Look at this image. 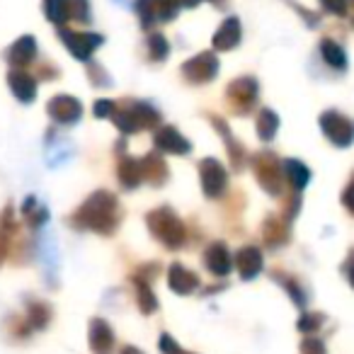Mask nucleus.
<instances>
[{
  "label": "nucleus",
  "instance_id": "obj_1",
  "mask_svg": "<svg viewBox=\"0 0 354 354\" xmlns=\"http://www.w3.org/2000/svg\"><path fill=\"white\" fill-rule=\"evenodd\" d=\"M119 221H122V212H119V202L112 192L107 189H97L93 192L78 212L71 216V223L75 228H85V231L102 233V236H112L117 231Z\"/></svg>",
  "mask_w": 354,
  "mask_h": 354
},
{
  "label": "nucleus",
  "instance_id": "obj_2",
  "mask_svg": "<svg viewBox=\"0 0 354 354\" xmlns=\"http://www.w3.org/2000/svg\"><path fill=\"white\" fill-rule=\"evenodd\" d=\"M146 223H148V228H151L153 238H158V241L165 248H170V250H177V248L185 245V241H187L185 223L177 218V214L172 212L170 207L153 209L146 216Z\"/></svg>",
  "mask_w": 354,
  "mask_h": 354
},
{
  "label": "nucleus",
  "instance_id": "obj_3",
  "mask_svg": "<svg viewBox=\"0 0 354 354\" xmlns=\"http://www.w3.org/2000/svg\"><path fill=\"white\" fill-rule=\"evenodd\" d=\"M112 119L122 133H133V131H138V129H156L158 124H160L158 109L151 107L148 102H136V100L117 104Z\"/></svg>",
  "mask_w": 354,
  "mask_h": 354
},
{
  "label": "nucleus",
  "instance_id": "obj_4",
  "mask_svg": "<svg viewBox=\"0 0 354 354\" xmlns=\"http://www.w3.org/2000/svg\"><path fill=\"white\" fill-rule=\"evenodd\" d=\"M255 180L260 187L272 197H279L281 185H284V172H281V162L277 160L274 153L265 151L255 158Z\"/></svg>",
  "mask_w": 354,
  "mask_h": 354
},
{
  "label": "nucleus",
  "instance_id": "obj_5",
  "mask_svg": "<svg viewBox=\"0 0 354 354\" xmlns=\"http://www.w3.org/2000/svg\"><path fill=\"white\" fill-rule=\"evenodd\" d=\"M180 73H183V78L192 85L212 83L218 73V59L212 54V51H204V54H197L189 61H185Z\"/></svg>",
  "mask_w": 354,
  "mask_h": 354
},
{
  "label": "nucleus",
  "instance_id": "obj_6",
  "mask_svg": "<svg viewBox=\"0 0 354 354\" xmlns=\"http://www.w3.org/2000/svg\"><path fill=\"white\" fill-rule=\"evenodd\" d=\"M59 37H61V41L68 46L71 56L78 61H90V56L95 54V49L104 41L102 35H93V32H73V30H66V27L59 30Z\"/></svg>",
  "mask_w": 354,
  "mask_h": 354
},
{
  "label": "nucleus",
  "instance_id": "obj_7",
  "mask_svg": "<svg viewBox=\"0 0 354 354\" xmlns=\"http://www.w3.org/2000/svg\"><path fill=\"white\" fill-rule=\"evenodd\" d=\"M199 180H202V189L209 199H216L226 192L228 185V172L216 158H204L199 162Z\"/></svg>",
  "mask_w": 354,
  "mask_h": 354
},
{
  "label": "nucleus",
  "instance_id": "obj_8",
  "mask_svg": "<svg viewBox=\"0 0 354 354\" xmlns=\"http://www.w3.org/2000/svg\"><path fill=\"white\" fill-rule=\"evenodd\" d=\"M320 129H323L325 138L335 143L337 148H349L354 141V127L344 114L339 112H325L320 117Z\"/></svg>",
  "mask_w": 354,
  "mask_h": 354
},
{
  "label": "nucleus",
  "instance_id": "obj_9",
  "mask_svg": "<svg viewBox=\"0 0 354 354\" xmlns=\"http://www.w3.org/2000/svg\"><path fill=\"white\" fill-rule=\"evenodd\" d=\"M46 112L61 127H71V124H78V119L83 117V104L80 100H75L73 95H56L54 100H49L46 104Z\"/></svg>",
  "mask_w": 354,
  "mask_h": 354
},
{
  "label": "nucleus",
  "instance_id": "obj_10",
  "mask_svg": "<svg viewBox=\"0 0 354 354\" xmlns=\"http://www.w3.org/2000/svg\"><path fill=\"white\" fill-rule=\"evenodd\" d=\"M226 95L236 109H241V112H250L257 102V95H260V85H257V80L250 78V75H243V78L233 80V83L228 85Z\"/></svg>",
  "mask_w": 354,
  "mask_h": 354
},
{
  "label": "nucleus",
  "instance_id": "obj_11",
  "mask_svg": "<svg viewBox=\"0 0 354 354\" xmlns=\"http://www.w3.org/2000/svg\"><path fill=\"white\" fill-rule=\"evenodd\" d=\"M153 143L160 153H170V156H187L192 151V143L175 127H158L153 133Z\"/></svg>",
  "mask_w": 354,
  "mask_h": 354
},
{
  "label": "nucleus",
  "instance_id": "obj_12",
  "mask_svg": "<svg viewBox=\"0 0 354 354\" xmlns=\"http://www.w3.org/2000/svg\"><path fill=\"white\" fill-rule=\"evenodd\" d=\"M35 59H37V41L32 35L20 37V39L12 41L6 49V61L12 68H25V66H30Z\"/></svg>",
  "mask_w": 354,
  "mask_h": 354
},
{
  "label": "nucleus",
  "instance_id": "obj_13",
  "mask_svg": "<svg viewBox=\"0 0 354 354\" xmlns=\"http://www.w3.org/2000/svg\"><path fill=\"white\" fill-rule=\"evenodd\" d=\"M8 85H10L12 95H15L20 102L32 104L37 100V80L32 78L30 73H25V71L12 68L10 73H8Z\"/></svg>",
  "mask_w": 354,
  "mask_h": 354
},
{
  "label": "nucleus",
  "instance_id": "obj_14",
  "mask_svg": "<svg viewBox=\"0 0 354 354\" xmlns=\"http://www.w3.org/2000/svg\"><path fill=\"white\" fill-rule=\"evenodd\" d=\"M233 262H236L238 274H241L245 281L255 279V277L262 272V252L257 250L255 245L241 248V250L236 252V260H233Z\"/></svg>",
  "mask_w": 354,
  "mask_h": 354
},
{
  "label": "nucleus",
  "instance_id": "obj_15",
  "mask_svg": "<svg viewBox=\"0 0 354 354\" xmlns=\"http://www.w3.org/2000/svg\"><path fill=\"white\" fill-rule=\"evenodd\" d=\"M204 262H207L209 272L216 277H226L233 267V260H231V252H228L226 243H212L204 252Z\"/></svg>",
  "mask_w": 354,
  "mask_h": 354
},
{
  "label": "nucleus",
  "instance_id": "obj_16",
  "mask_svg": "<svg viewBox=\"0 0 354 354\" xmlns=\"http://www.w3.org/2000/svg\"><path fill=\"white\" fill-rule=\"evenodd\" d=\"M241 20L238 17H226L223 20V25L216 30V35H214V49L218 51H231L236 49L238 44H241Z\"/></svg>",
  "mask_w": 354,
  "mask_h": 354
},
{
  "label": "nucleus",
  "instance_id": "obj_17",
  "mask_svg": "<svg viewBox=\"0 0 354 354\" xmlns=\"http://www.w3.org/2000/svg\"><path fill=\"white\" fill-rule=\"evenodd\" d=\"M138 165H141V177L153 187H160L167 183V165L160 158V153H148L146 158L138 160Z\"/></svg>",
  "mask_w": 354,
  "mask_h": 354
},
{
  "label": "nucleus",
  "instance_id": "obj_18",
  "mask_svg": "<svg viewBox=\"0 0 354 354\" xmlns=\"http://www.w3.org/2000/svg\"><path fill=\"white\" fill-rule=\"evenodd\" d=\"M167 284H170V289L175 291V294L187 296L199 286V279L194 272H189L185 265H177L175 262V265L170 267V272H167Z\"/></svg>",
  "mask_w": 354,
  "mask_h": 354
},
{
  "label": "nucleus",
  "instance_id": "obj_19",
  "mask_svg": "<svg viewBox=\"0 0 354 354\" xmlns=\"http://www.w3.org/2000/svg\"><path fill=\"white\" fill-rule=\"evenodd\" d=\"M90 347L95 354H109L114 347V333L104 320L95 318L90 323Z\"/></svg>",
  "mask_w": 354,
  "mask_h": 354
},
{
  "label": "nucleus",
  "instance_id": "obj_20",
  "mask_svg": "<svg viewBox=\"0 0 354 354\" xmlns=\"http://www.w3.org/2000/svg\"><path fill=\"white\" fill-rule=\"evenodd\" d=\"M281 172H284V177L289 180V185L296 189V192L306 189V185L310 183V170L301 160H294V158L281 162Z\"/></svg>",
  "mask_w": 354,
  "mask_h": 354
},
{
  "label": "nucleus",
  "instance_id": "obj_21",
  "mask_svg": "<svg viewBox=\"0 0 354 354\" xmlns=\"http://www.w3.org/2000/svg\"><path fill=\"white\" fill-rule=\"evenodd\" d=\"M320 56H323V61L330 66V68L347 71V54H344V49L337 44V41H333V39L320 41Z\"/></svg>",
  "mask_w": 354,
  "mask_h": 354
},
{
  "label": "nucleus",
  "instance_id": "obj_22",
  "mask_svg": "<svg viewBox=\"0 0 354 354\" xmlns=\"http://www.w3.org/2000/svg\"><path fill=\"white\" fill-rule=\"evenodd\" d=\"M22 216H25V221L30 223L32 228H41L49 221V209L37 197H27L25 202H22Z\"/></svg>",
  "mask_w": 354,
  "mask_h": 354
},
{
  "label": "nucleus",
  "instance_id": "obj_23",
  "mask_svg": "<svg viewBox=\"0 0 354 354\" xmlns=\"http://www.w3.org/2000/svg\"><path fill=\"white\" fill-rule=\"evenodd\" d=\"M119 183H122V187H127V189H136L138 185L143 183L138 160L127 158V156L122 158V162H119Z\"/></svg>",
  "mask_w": 354,
  "mask_h": 354
},
{
  "label": "nucleus",
  "instance_id": "obj_24",
  "mask_svg": "<svg viewBox=\"0 0 354 354\" xmlns=\"http://www.w3.org/2000/svg\"><path fill=\"white\" fill-rule=\"evenodd\" d=\"M265 231V241L270 245H284L286 238H289V223L284 221L281 216H270L262 226Z\"/></svg>",
  "mask_w": 354,
  "mask_h": 354
},
{
  "label": "nucleus",
  "instance_id": "obj_25",
  "mask_svg": "<svg viewBox=\"0 0 354 354\" xmlns=\"http://www.w3.org/2000/svg\"><path fill=\"white\" fill-rule=\"evenodd\" d=\"M212 124L218 129V133H221V136L226 138L228 151H231V160H233V165H236V167H243V165H245V148H243L241 143L233 141L231 129H228V124L223 122V119H216V117H212Z\"/></svg>",
  "mask_w": 354,
  "mask_h": 354
},
{
  "label": "nucleus",
  "instance_id": "obj_26",
  "mask_svg": "<svg viewBox=\"0 0 354 354\" xmlns=\"http://www.w3.org/2000/svg\"><path fill=\"white\" fill-rule=\"evenodd\" d=\"M277 129H279V117L267 107L260 109L257 112V133H260L262 141H272L277 136Z\"/></svg>",
  "mask_w": 354,
  "mask_h": 354
},
{
  "label": "nucleus",
  "instance_id": "obj_27",
  "mask_svg": "<svg viewBox=\"0 0 354 354\" xmlns=\"http://www.w3.org/2000/svg\"><path fill=\"white\" fill-rule=\"evenodd\" d=\"M153 6V22H170L180 10L177 0H151Z\"/></svg>",
  "mask_w": 354,
  "mask_h": 354
},
{
  "label": "nucleus",
  "instance_id": "obj_28",
  "mask_svg": "<svg viewBox=\"0 0 354 354\" xmlns=\"http://www.w3.org/2000/svg\"><path fill=\"white\" fill-rule=\"evenodd\" d=\"M44 12L54 25L68 22V0H44Z\"/></svg>",
  "mask_w": 354,
  "mask_h": 354
},
{
  "label": "nucleus",
  "instance_id": "obj_29",
  "mask_svg": "<svg viewBox=\"0 0 354 354\" xmlns=\"http://www.w3.org/2000/svg\"><path fill=\"white\" fill-rule=\"evenodd\" d=\"M136 299H138V308H141L143 313H153V310L158 308V299L151 291V286H148V281L136 279Z\"/></svg>",
  "mask_w": 354,
  "mask_h": 354
},
{
  "label": "nucleus",
  "instance_id": "obj_30",
  "mask_svg": "<svg viewBox=\"0 0 354 354\" xmlns=\"http://www.w3.org/2000/svg\"><path fill=\"white\" fill-rule=\"evenodd\" d=\"M167 54H170V44H167V39L162 35H151L148 37V56H151V61H165Z\"/></svg>",
  "mask_w": 354,
  "mask_h": 354
},
{
  "label": "nucleus",
  "instance_id": "obj_31",
  "mask_svg": "<svg viewBox=\"0 0 354 354\" xmlns=\"http://www.w3.org/2000/svg\"><path fill=\"white\" fill-rule=\"evenodd\" d=\"M68 17H71V20H80V22L93 20L90 0H68Z\"/></svg>",
  "mask_w": 354,
  "mask_h": 354
},
{
  "label": "nucleus",
  "instance_id": "obj_32",
  "mask_svg": "<svg viewBox=\"0 0 354 354\" xmlns=\"http://www.w3.org/2000/svg\"><path fill=\"white\" fill-rule=\"evenodd\" d=\"M90 83L93 85H97V88H109V85H112V80L107 78V71L102 68V66H97V64H90Z\"/></svg>",
  "mask_w": 354,
  "mask_h": 354
},
{
  "label": "nucleus",
  "instance_id": "obj_33",
  "mask_svg": "<svg viewBox=\"0 0 354 354\" xmlns=\"http://www.w3.org/2000/svg\"><path fill=\"white\" fill-rule=\"evenodd\" d=\"M114 107H117V102H112V100H107V97L97 100V102H95V117L97 119H112Z\"/></svg>",
  "mask_w": 354,
  "mask_h": 354
},
{
  "label": "nucleus",
  "instance_id": "obj_34",
  "mask_svg": "<svg viewBox=\"0 0 354 354\" xmlns=\"http://www.w3.org/2000/svg\"><path fill=\"white\" fill-rule=\"evenodd\" d=\"M158 347H160L162 354H189V352H185V349L180 347V344H177L170 335H160V342H158Z\"/></svg>",
  "mask_w": 354,
  "mask_h": 354
},
{
  "label": "nucleus",
  "instance_id": "obj_35",
  "mask_svg": "<svg viewBox=\"0 0 354 354\" xmlns=\"http://www.w3.org/2000/svg\"><path fill=\"white\" fill-rule=\"evenodd\" d=\"M320 6L325 8V12L330 15H347V0H320Z\"/></svg>",
  "mask_w": 354,
  "mask_h": 354
},
{
  "label": "nucleus",
  "instance_id": "obj_36",
  "mask_svg": "<svg viewBox=\"0 0 354 354\" xmlns=\"http://www.w3.org/2000/svg\"><path fill=\"white\" fill-rule=\"evenodd\" d=\"M301 354H328V352H325V344L318 337H306L301 342Z\"/></svg>",
  "mask_w": 354,
  "mask_h": 354
},
{
  "label": "nucleus",
  "instance_id": "obj_37",
  "mask_svg": "<svg viewBox=\"0 0 354 354\" xmlns=\"http://www.w3.org/2000/svg\"><path fill=\"white\" fill-rule=\"evenodd\" d=\"M320 323H323V315H304V318L299 320V330L313 333V330L320 328Z\"/></svg>",
  "mask_w": 354,
  "mask_h": 354
},
{
  "label": "nucleus",
  "instance_id": "obj_38",
  "mask_svg": "<svg viewBox=\"0 0 354 354\" xmlns=\"http://www.w3.org/2000/svg\"><path fill=\"white\" fill-rule=\"evenodd\" d=\"M286 289H289V294L294 296L296 304L306 306V299H304V294H301V289H299V284H296V281H286Z\"/></svg>",
  "mask_w": 354,
  "mask_h": 354
},
{
  "label": "nucleus",
  "instance_id": "obj_39",
  "mask_svg": "<svg viewBox=\"0 0 354 354\" xmlns=\"http://www.w3.org/2000/svg\"><path fill=\"white\" fill-rule=\"evenodd\" d=\"M177 3H180V8H197L199 3H202V0H177Z\"/></svg>",
  "mask_w": 354,
  "mask_h": 354
},
{
  "label": "nucleus",
  "instance_id": "obj_40",
  "mask_svg": "<svg viewBox=\"0 0 354 354\" xmlns=\"http://www.w3.org/2000/svg\"><path fill=\"white\" fill-rule=\"evenodd\" d=\"M122 354H143V352L136 347H131V344H127V347H122Z\"/></svg>",
  "mask_w": 354,
  "mask_h": 354
}]
</instances>
